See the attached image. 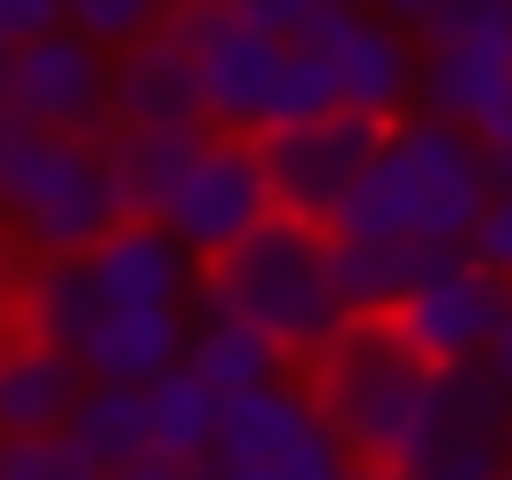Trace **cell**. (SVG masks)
Masks as SVG:
<instances>
[{"mask_svg": "<svg viewBox=\"0 0 512 480\" xmlns=\"http://www.w3.org/2000/svg\"><path fill=\"white\" fill-rule=\"evenodd\" d=\"M432 256L440 248H424V240H344V232H328V288H336V304L352 320L360 312H392Z\"/></svg>", "mask_w": 512, "mask_h": 480, "instance_id": "ffe728a7", "label": "cell"}, {"mask_svg": "<svg viewBox=\"0 0 512 480\" xmlns=\"http://www.w3.org/2000/svg\"><path fill=\"white\" fill-rule=\"evenodd\" d=\"M96 312H104V296H96V280H88L80 256H32V272L16 280V328L40 336V344H56V352H80V336L96 328Z\"/></svg>", "mask_w": 512, "mask_h": 480, "instance_id": "ac0fdd59", "label": "cell"}, {"mask_svg": "<svg viewBox=\"0 0 512 480\" xmlns=\"http://www.w3.org/2000/svg\"><path fill=\"white\" fill-rule=\"evenodd\" d=\"M160 16H168V0H64V32H80L104 56L128 48V40H144Z\"/></svg>", "mask_w": 512, "mask_h": 480, "instance_id": "484cf974", "label": "cell"}, {"mask_svg": "<svg viewBox=\"0 0 512 480\" xmlns=\"http://www.w3.org/2000/svg\"><path fill=\"white\" fill-rule=\"evenodd\" d=\"M408 32L416 48H488L496 64H512V0H432Z\"/></svg>", "mask_w": 512, "mask_h": 480, "instance_id": "d4e9b609", "label": "cell"}, {"mask_svg": "<svg viewBox=\"0 0 512 480\" xmlns=\"http://www.w3.org/2000/svg\"><path fill=\"white\" fill-rule=\"evenodd\" d=\"M144 432H152L160 456L208 464V448H216V392H208L192 368H160V376L144 384Z\"/></svg>", "mask_w": 512, "mask_h": 480, "instance_id": "603a6c76", "label": "cell"}, {"mask_svg": "<svg viewBox=\"0 0 512 480\" xmlns=\"http://www.w3.org/2000/svg\"><path fill=\"white\" fill-rule=\"evenodd\" d=\"M512 424V392L480 368V360H456V368H424V400H416V440H408V464L424 448H456V440H504Z\"/></svg>", "mask_w": 512, "mask_h": 480, "instance_id": "2e32d148", "label": "cell"}, {"mask_svg": "<svg viewBox=\"0 0 512 480\" xmlns=\"http://www.w3.org/2000/svg\"><path fill=\"white\" fill-rule=\"evenodd\" d=\"M488 192H496V176H488V152L472 128H448L432 112H400V120H384V136H376L360 184L344 192V208L328 216V232L464 248Z\"/></svg>", "mask_w": 512, "mask_h": 480, "instance_id": "6da1fadb", "label": "cell"}, {"mask_svg": "<svg viewBox=\"0 0 512 480\" xmlns=\"http://www.w3.org/2000/svg\"><path fill=\"white\" fill-rule=\"evenodd\" d=\"M472 136H480V152H496V144H512V88H504V104H496V112H488V120H480Z\"/></svg>", "mask_w": 512, "mask_h": 480, "instance_id": "1f68e13d", "label": "cell"}, {"mask_svg": "<svg viewBox=\"0 0 512 480\" xmlns=\"http://www.w3.org/2000/svg\"><path fill=\"white\" fill-rule=\"evenodd\" d=\"M104 480H200V464H176V456L144 448V456H128V464H120V472H104Z\"/></svg>", "mask_w": 512, "mask_h": 480, "instance_id": "f546056e", "label": "cell"}, {"mask_svg": "<svg viewBox=\"0 0 512 480\" xmlns=\"http://www.w3.org/2000/svg\"><path fill=\"white\" fill-rule=\"evenodd\" d=\"M512 88V64H496L488 48H416V104L448 128H480Z\"/></svg>", "mask_w": 512, "mask_h": 480, "instance_id": "d6986e66", "label": "cell"}, {"mask_svg": "<svg viewBox=\"0 0 512 480\" xmlns=\"http://www.w3.org/2000/svg\"><path fill=\"white\" fill-rule=\"evenodd\" d=\"M80 384H88V376H80L72 352L8 328V336H0V440H8V432H64Z\"/></svg>", "mask_w": 512, "mask_h": 480, "instance_id": "9a60e30c", "label": "cell"}, {"mask_svg": "<svg viewBox=\"0 0 512 480\" xmlns=\"http://www.w3.org/2000/svg\"><path fill=\"white\" fill-rule=\"evenodd\" d=\"M344 480H408V472H384V464H344Z\"/></svg>", "mask_w": 512, "mask_h": 480, "instance_id": "8d00e7d4", "label": "cell"}, {"mask_svg": "<svg viewBox=\"0 0 512 480\" xmlns=\"http://www.w3.org/2000/svg\"><path fill=\"white\" fill-rule=\"evenodd\" d=\"M216 464H256L272 480H344V448L320 424L312 392L272 376L256 392H224L216 400Z\"/></svg>", "mask_w": 512, "mask_h": 480, "instance_id": "52a82bcc", "label": "cell"}, {"mask_svg": "<svg viewBox=\"0 0 512 480\" xmlns=\"http://www.w3.org/2000/svg\"><path fill=\"white\" fill-rule=\"evenodd\" d=\"M64 440L96 472H120L128 456H144L152 448V432H144V384H80V400L64 416Z\"/></svg>", "mask_w": 512, "mask_h": 480, "instance_id": "7402d4cb", "label": "cell"}, {"mask_svg": "<svg viewBox=\"0 0 512 480\" xmlns=\"http://www.w3.org/2000/svg\"><path fill=\"white\" fill-rule=\"evenodd\" d=\"M480 368H488V376L512 392V304H504V320L488 328V344H480Z\"/></svg>", "mask_w": 512, "mask_h": 480, "instance_id": "4dcf8cb0", "label": "cell"}, {"mask_svg": "<svg viewBox=\"0 0 512 480\" xmlns=\"http://www.w3.org/2000/svg\"><path fill=\"white\" fill-rule=\"evenodd\" d=\"M72 360L88 384H152L184 360V304H104Z\"/></svg>", "mask_w": 512, "mask_h": 480, "instance_id": "4fadbf2b", "label": "cell"}, {"mask_svg": "<svg viewBox=\"0 0 512 480\" xmlns=\"http://www.w3.org/2000/svg\"><path fill=\"white\" fill-rule=\"evenodd\" d=\"M80 264H88L104 304H184V288H192V256L152 216H112L80 248Z\"/></svg>", "mask_w": 512, "mask_h": 480, "instance_id": "7c38bea8", "label": "cell"}, {"mask_svg": "<svg viewBox=\"0 0 512 480\" xmlns=\"http://www.w3.org/2000/svg\"><path fill=\"white\" fill-rule=\"evenodd\" d=\"M56 24H64V0H0V48L40 40V32H56Z\"/></svg>", "mask_w": 512, "mask_h": 480, "instance_id": "f1b7e54d", "label": "cell"}, {"mask_svg": "<svg viewBox=\"0 0 512 480\" xmlns=\"http://www.w3.org/2000/svg\"><path fill=\"white\" fill-rule=\"evenodd\" d=\"M176 368H192V376L224 400V392H256V384L288 376V352H280L264 328L232 320V312H200V320H184V360H176Z\"/></svg>", "mask_w": 512, "mask_h": 480, "instance_id": "e0dca14e", "label": "cell"}, {"mask_svg": "<svg viewBox=\"0 0 512 480\" xmlns=\"http://www.w3.org/2000/svg\"><path fill=\"white\" fill-rule=\"evenodd\" d=\"M336 8H368V0H296V16H336Z\"/></svg>", "mask_w": 512, "mask_h": 480, "instance_id": "d590c367", "label": "cell"}, {"mask_svg": "<svg viewBox=\"0 0 512 480\" xmlns=\"http://www.w3.org/2000/svg\"><path fill=\"white\" fill-rule=\"evenodd\" d=\"M200 312H232L248 328H264L288 360H312L352 312L328 288V232L304 216H264L248 240H232L224 256L200 264Z\"/></svg>", "mask_w": 512, "mask_h": 480, "instance_id": "7a4b0ae2", "label": "cell"}, {"mask_svg": "<svg viewBox=\"0 0 512 480\" xmlns=\"http://www.w3.org/2000/svg\"><path fill=\"white\" fill-rule=\"evenodd\" d=\"M0 112H16L24 128H56V136H104L112 128V56L64 24L40 40H16L0 64Z\"/></svg>", "mask_w": 512, "mask_h": 480, "instance_id": "9c48e42d", "label": "cell"}, {"mask_svg": "<svg viewBox=\"0 0 512 480\" xmlns=\"http://www.w3.org/2000/svg\"><path fill=\"white\" fill-rule=\"evenodd\" d=\"M488 176H496V192H512V144H496V152H488Z\"/></svg>", "mask_w": 512, "mask_h": 480, "instance_id": "e575fe53", "label": "cell"}, {"mask_svg": "<svg viewBox=\"0 0 512 480\" xmlns=\"http://www.w3.org/2000/svg\"><path fill=\"white\" fill-rule=\"evenodd\" d=\"M504 480H512V464H504Z\"/></svg>", "mask_w": 512, "mask_h": 480, "instance_id": "f35d334b", "label": "cell"}, {"mask_svg": "<svg viewBox=\"0 0 512 480\" xmlns=\"http://www.w3.org/2000/svg\"><path fill=\"white\" fill-rule=\"evenodd\" d=\"M112 216H120V200H112L96 136L24 128L16 112H0V224H8L16 248L80 256Z\"/></svg>", "mask_w": 512, "mask_h": 480, "instance_id": "277c9868", "label": "cell"}, {"mask_svg": "<svg viewBox=\"0 0 512 480\" xmlns=\"http://www.w3.org/2000/svg\"><path fill=\"white\" fill-rule=\"evenodd\" d=\"M320 112H344L336 104V72L312 40H280V64H272V88H264V128H296V120H320Z\"/></svg>", "mask_w": 512, "mask_h": 480, "instance_id": "cb8c5ba5", "label": "cell"}, {"mask_svg": "<svg viewBox=\"0 0 512 480\" xmlns=\"http://www.w3.org/2000/svg\"><path fill=\"white\" fill-rule=\"evenodd\" d=\"M464 256L512 288V192H488V208H480L472 232H464Z\"/></svg>", "mask_w": 512, "mask_h": 480, "instance_id": "83f0119b", "label": "cell"}, {"mask_svg": "<svg viewBox=\"0 0 512 480\" xmlns=\"http://www.w3.org/2000/svg\"><path fill=\"white\" fill-rule=\"evenodd\" d=\"M160 32L184 48L192 64V88H200V128H224V136H256L264 120V88H272V64H280V32H264L248 8L232 0H168Z\"/></svg>", "mask_w": 512, "mask_h": 480, "instance_id": "5b68a950", "label": "cell"}, {"mask_svg": "<svg viewBox=\"0 0 512 480\" xmlns=\"http://www.w3.org/2000/svg\"><path fill=\"white\" fill-rule=\"evenodd\" d=\"M376 136H384V120H360V112H320V120H296V128H264L256 136V168H264L272 208L328 232V216L360 184Z\"/></svg>", "mask_w": 512, "mask_h": 480, "instance_id": "ba28073f", "label": "cell"}, {"mask_svg": "<svg viewBox=\"0 0 512 480\" xmlns=\"http://www.w3.org/2000/svg\"><path fill=\"white\" fill-rule=\"evenodd\" d=\"M192 136H200V128H104V136H96L120 216H160V200H168V184H176Z\"/></svg>", "mask_w": 512, "mask_h": 480, "instance_id": "44dd1931", "label": "cell"}, {"mask_svg": "<svg viewBox=\"0 0 512 480\" xmlns=\"http://www.w3.org/2000/svg\"><path fill=\"white\" fill-rule=\"evenodd\" d=\"M200 480H272V472H256V464H216V456H208Z\"/></svg>", "mask_w": 512, "mask_h": 480, "instance_id": "d6a6232c", "label": "cell"}, {"mask_svg": "<svg viewBox=\"0 0 512 480\" xmlns=\"http://www.w3.org/2000/svg\"><path fill=\"white\" fill-rule=\"evenodd\" d=\"M504 304H512V288H504L496 272H480L464 248H440L384 320H392V336H400L424 368H456V360H480V344H488V328L504 320Z\"/></svg>", "mask_w": 512, "mask_h": 480, "instance_id": "30bf717a", "label": "cell"}, {"mask_svg": "<svg viewBox=\"0 0 512 480\" xmlns=\"http://www.w3.org/2000/svg\"><path fill=\"white\" fill-rule=\"evenodd\" d=\"M112 128H200L192 64L160 24L128 48H112Z\"/></svg>", "mask_w": 512, "mask_h": 480, "instance_id": "5bb4252c", "label": "cell"}, {"mask_svg": "<svg viewBox=\"0 0 512 480\" xmlns=\"http://www.w3.org/2000/svg\"><path fill=\"white\" fill-rule=\"evenodd\" d=\"M264 216H272V192H264V168H256V136L200 128L152 224H168V240H176L192 264H208V256H224L232 240H248Z\"/></svg>", "mask_w": 512, "mask_h": 480, "instance_id": "8992f818", "label": "cell"}, {"mask_svg": "<svg viewBox=\"0 0 512 480\" xmlns=\"http://www.w3.org/2000/svg\"><path fill=\"white\" fill-rule=\"evenodd\" d=\"M304 392L320 408V424L336 432L344 464H384L408 472V440H416V400H424V360L392 336L384 312L344 320L312 360H304Z\"/></svg>", "mask_w": 512, "mask_h": 480, "instance_id": "3957f363", "label": "cell"}, {"mask_svg": "<svg viewBox=\"0 0 512 480\" xmlns=\"http://www.w3.org/2000/svg\"><path fill=\"white\" fill-rule=\"evenodd\" d=\"M504 464H512V424H504Z\"/></svg>", "mask_w": 512, "mask_h": 480, "instance_id": "74e56055", "label": "cell"}, {"mask_svg": "<svg viewBox=\"0 0 512 480\" xmlns=\"http://www.w3.org/2000/svg\"><path fill=\"white\" fill-rule=\"evenodd\" d=\"M368 8H376V16H392V24H416L432 0H368Z\"/></svg>", "mask_w": 512, "mask_h": 480, "instance_id": "836d02e7", "label": "cell"}, {"mask_svg": "<svg viewBox=\"0 0 512 480\" xmlns=\"http://www.w3.org/2000/svg\"><path fill=\"white\" fill-rule=\"evenodd\" d=\"M288 40H312L336 72V104L360 120H400L416 104V32L376 16V8H336V16H304Z\"/></svg>", "mask_w": 512, "mask_h": 480, "instance_id": "8fae6325", "label": "cell"}, {"mask_svg": "<svg viewBox=\"0 0 512 480\" xmlns=\"http://www.w3.org/2000/svg\"><path fill=\"white\" fill-rule=\"evenodd\" d=\"M0 480H104L64 432H8L0 440Z\"/></svg>", "mask_w": 512, "mask_h": 480, "instance_id": "4316f807", "label": "cell"}]
</instances>
